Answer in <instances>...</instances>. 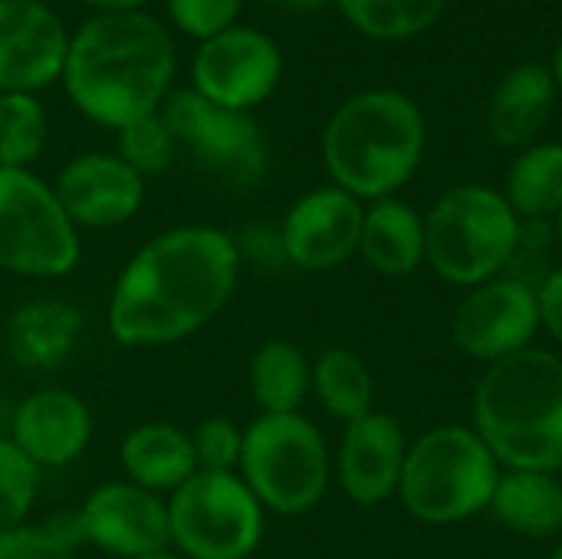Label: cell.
<instances>
[{"label":"cell","instance_id":"obj_32","mask_svg":"<svg viewBox=\"0 0 562 559\" xmlns=\"http://www.w3.org/2000/svg\"><path fill=\"white\" fill-rule=\"evenodd\" d=\"M240 3L244 0H168V10L184 33L198 40H211L234 23Z\"/></svg>","mask_w":562,"mask_h":559},{"label":"cell","instance_id":"obj_9","mask_svg":"<svg viewBox=\"0 0 562 559\" xmlns=\"http://www.w3.org/2000/svg\"><path fill=\"white\" fill-rule=\"evenodd\" d=\"M79 227L56 191L30 168H0V270L26 280H59L79 267Z\"/></svg>","mask_w":562,"mask_h":559},{"label":"cell","instance_id":"obj_41","mask_svg":"<svg viewBox=\"0 0 562 559\" xmlns=\"http://www.w3.org/2000/svg\"><path fill=\"white\" fill-rule=\"evenodd\" d=\"M0 399H3V376H0Z\"/></svg>","mask_w":562,"mask_h":559},{"label":"cell","instance_id":"obj_22","mask_svg":"<svg viewBox=\"0 0 562 559\" xmlns=\"http://www.w3.org/2000/svg\"><path fill=\"white\" fill-rule=\"evenodd\" d=\"M359 257L379 277H412L425 264V217L402 198L372 201L362 217Z\"/></svg>","mask_w":562,"mask_h":559},{"label":"cell","instance_id":"obj_28","mask_svg":"<svg viewBox=\"0 0 562 559\" xmlns=\"http://www.w3.org/2000/svg\"><path fill=\"white\" fill-rule=\"evenodd\" d=\"M46 135V112L30 92L0 96V168H30L40 158Z\"/></svg>","mask_w":562,"mask_h":559},{"label":"cell","instance_id":"obj_35","mask_svg":"<svg viewBox=\"0 0 562 559\" xmlns=\"http://www.w3.org/2000/svg\"><path fill=\"white\" fill-rule=\"evenodd\" d=\"M92 7H102V13H119V10H135L142 7L145 0H86Z\"/></svg>","mask_w":562,"mask_h":559},{"label":"cell","instance_id":"obj_23","mask_svg":"<svg viewBox=\"0 0 562 559\" xmlns=\"http://www.w3.org/2000/svg\"><path fill=\"white\" fill-rule=\"evenodd\" d=\"M494 521L524 540H550L562 534V481L547 471L504 468L491 497Z\"/></svg>","mask_w":562,"mask_h":559},{"label":"cell","instance_id":"obj_24","mask_svg":"<svg viewBox=\"0 0 562 559\" xmlns=\"http://www.w3.org/2000/svg\"><path fill=\"white\" fill-rule=\"evenodd\" d=\"M250 399L260 415H293L313 392V362L290 339H267L250 356Z\"/></svg>","mask_w":562,"mask_h":559},{"label":"cell","instance_id":"obj_8","mask_svg":"<svg viewBox=\"0 0 562 559\" xmlns=\"http://www.w3.org/2000/svg\"><path fill=\"white\" fill-rule=\"evenodd\" d=\"M263 514L237 471H194L168 494L171 547L184 559H250L263 540Z\"/></svg>","mask_w":562,"mask_h":559},{"label":"cell","instance_id":"obj_38","mask_svg":"<svg viewBox=\"0 0 562 559\" xmlns=\"http://www.w3.org/2000/svg\"><path fill=\"white\" fill-rule=\"evenodd\" d=\"M138 559H184L181 554H171V550H161V554H151V557H138Z\"/></svg>","mask_w":562,"mask_h":559},{"label":"cell","instance_id":"obj_34","mask_svg":"<svg viewBox=\"0 0 562 559\" xmlns=\"http://www.w3.org/2000/svg\"><path fill=\"white\" fill-rule=\"evenodd\" d=\"M537 300L543 333H550V339L562 346V264L543 273V280L537 283Z\"/></svg>","mask_w":562,"mask_h":559},{"label":"cell","instance_id":"obj_30","mask_svg":"<svg viewBox=\"0 0 562 559\" xmlns=\"http://www.w3.org/2000/svg\"><path fill=\"white\" fill-rule=\"evenodd\" d=\"M36 488L40 468L10 438H0V534L26 524Z\"/></svg>","mask_w":562,"mask_h":559},{"label":"cell","instance_id":"obj_2","mask_svg":"<svg viewBox=\"0 0 562 559\" xmlns=\"http://www.w3.org/2000/svg\"><path fill=\"white\" fill-rule=\"evenodd\" d=\"M175 72L168 30L138 10L99 13L79 26L66 49V92L82 115L125 128L158 112Z\"/></svg>","mask_w":562,"mask_h":559},{"label":"cell","instance_id":"obj_40","mask_svg":"<svg viewBox=\"0 0 562 559\" xmlns=\"http://www.w3.org/2000/svg\"><path fill=\"white\" fill-rule=\"evenodd\" d=\"M547 559H562V540L560 544H557V550H553V554H550V557Z\"/></svg>","mask_w":562,"mask_h":559},{"label":"cell","instance_id":"obj_13","mask_svg":"<svg viewBox=\"0 0 562 559\" xmlns=\"http://www.w3.org/2000/svg\"><path fill=\"white\" fill-rule=\"evenodd\" d=\"M76 537L115 559L161 554L171 547L168 501L132 481L99 484L76 514Z\"/></svg>","mask_w":562,"mask_h":559},{"label":"cell","instance_id":"obj_19","mask_svg":"<svg viewBox=\"0 0 562 559\" xmlns=\"http://www.w3.org/2000/svg\"><path fill=\"white\" fill-rule=\"evenodd\" d=\"M82 336V313L66 300H26L7 323V353L20 369L49 372L63 366Z\"/></svg>","mask_w":562,"mask_h":559},{"label":"cell","instance_id":"obj_6","mask_svg":"<svg viewBox=\"0 0 562 559\" xmlns=\"http://www.w3.org/2000/svg\"><path fill=\"white\" fill-rule=\"evenodd\" d=\"M501 471L471 425H438L408 441L395 497L415 521L451 527L491 507Z\"/></svg>","mask_w":562,"mask_h":559},{"label":"cell","instance_id":"obj_17","mask_svg":"<svg viewBox=\"0 0 562 559\" xmlns=\"http://www.w3.org/2000/svg\"><path fill=\"white\" fill-rule=\"evenodd\" d=\"M69 36L40 0H0V89L33 92L63 76Z\"/></svg>","mask_w":562,"mask_h":559},{"label":"cell","instance_id":"obj_1","mask_svg":"<svg viewBox=\"0 0 562 559\" xmlns=\"http://www.w3.org/2000/svg\"><path fill=\"white\" fill-rule=\"evenodd\" d=\"M240 254L227 231L184 224L142 244L109 297V333L132 349L171 346L204 329L234 297Z\"/></svg>","mask_w":562,"mask_h":559},{"label":"cell","instance_id":"obj_26","mask_svg":"<svg viewBox=\"0 0 562 559\" xmlns=\"http://www.w3.org/2000/svg\"><path fill=\"white\" fill-rule=\"evenodd\" d=\"M313 395L326 415L349 425L372 412L375 379L362 356L346 346H329L313 362Z\"/></svg>","mask_w":562,"mask_h":559},{"label":"cell","instance_id":"obj_11","mask_svg":"<svg viewBox=\"0 0 562 559\" xmlns=\"http://www.w3.org/2000/svg\"><path fill=\"white\" fill-rule=\"evenodd\" d=\"M540 329L537 283L510 273L464 290L451 313V343L484 366L530 349Z\"/></svg>","mask_w":562,"mask_h":559},{"label":"cell","instance_id":"obj_16","mask_svg":"<svg viewBox=\"0 0 562 559\" xmlns=\"http://www.w3.org/2000/svg\"><path fill=\"white\" fill-rule=\"evenodd\" d=\"M53 191L76 227L109 231L138 214L145 201V178L119 155L89 152L59 171Z\"/></svg>","mask_w":562,"mask_h":559},{"label":"cell","instance_id":"obj_5","mask_svg":"<svg viewBox=\"0 0 562 559\" xmlns=\"http://www.w3.org/2000/svg\"><path fill=\"white\" fill-rule=\"evenodd\" d=\"M520 244L524 221L487 185H458L425 214V264L461 290L507 273Z\"/></svg>","mask_w":562,"mask_h":559},{"label":"cell","instance_id":"obj_18","mask_svg":"<svg viewBox=\"0 0 562 559\" xmlns=\"http://www.w3.org/2000/svg\"><path fill=\"white\" fill-rule=\"evenodd\" d=\"M10 441L43 471L79 461L92 441V412L69 389L30 392L10 418Z\"/></svg>","mask_w":562,"mask_h":559},{"label":"cell","instance_id":"obj_20","mask_svg":"<svg viewBox=\"0 0 562 559\" xmlns=\"http://www.w3.org/2000/svg\"><path fill=\"white\" fill-rule=\"evenodd\" d=\"M119 461H122L125 481H132L158 497L175 494L198 471L191 432H184L171 422L135 425L119 445Z\"/></svg>","mask_w":562,"mask_h":559},{"label":"cell","instance_id":"obj_12","mask_svg":"<svg viewBox=\"0 0 562 559\" xmlns=\"http://www.w3.org/2000/svg\"><path fill=\"white\" fill-rule=\"evenodd\" d=\"M283 56L277 43L250 26H227L201 43L194 56V92L234 112L263 102L280 82Z\"/></svg>","mask_w":562,"mask_h":559},{"label":"cell","instance_id":"obj_4","mask_svg":"<svg viewBox=\"0 0 562 559\" xmlns=\"http://www.w3.org/2000/svg\"><path fill=\"white\" fill-rule=\"evenodd\" d=\"M425 152V115L395 89H369L342 102L323 132V161L336 188L359 201L395 198Z\"/></svg>","mask_w":562,"mask_h":559},{"label":"cell","instance_id":"obj_3","mask_svg":"<svg viewBox=\"0 0 562 559\" xmlns=\"http://www.w3.org/2000/svg\"><path fill=\"white\" fill-rule=\"evenodd\" d=\"M471 428L501 468L562 471V356L530 346L487 366L471 402Z\"/></svg>","mask_w":562,"mask_h":559},{"label":"cell","instance_id":"obj_25","mask_svg":"<svg viewBox=\"0 0 562 559\" xmlns=\"http://www.w3.org/2000/svg\"><path fill=\"white\" fill-rule=\"evenodd\" d=\"M504 198L520 221H557L562 211V145L540 142L524 148L507 171Z\"/></svg>","mask_w":562,"mask_h":559},{"label":"cell","instance_id":"obj_7","mask_svg":"<svg viewBox=\"0 0 562 559\" xmlns=\"http://www.w3.org/2000/svg\"><path fill=\"white\" fill-rule=\"evenodd\" d=\"M237 474L263 511L303 517L323 504L333 458L323 432L306 415H257L244 428Z\"/></svg>","mask_w":562,"mask_h":559},{"label":"cell","instance_id":"obj_31","mask_svg":"<svg viewBox=\"0 0 562 559\" xmlns=\"http://www.w3.org/2000/svg\"><path fill=\"white\" fill-rule=\"evenodd\" d=\"M198 471H237L240 448H244V428L227 415H211L194 425L191 432Z\"/></svg>","mask_w":562,"mask_h":559},{"label":"cell","instance_id":"obj_36","mask_svg":"<svg viewBox=\"0 0 562 559\" xmlns=\"http://www.w3.org/2000/svg\"><path fill=\"white\" fill-rule=\"evenodd\" d=\"M283 7H296V10H313V7H323L326 0H280Z\"/></svg>","mask_w":562,"mask_h":559},{"label":"cell","instance_id":"obj_14","mask_svg":"<svg viewBox=\"0 0 562 559\" xmlns=\"http://www.w3.org/2000/svg\"><path fill=\"white\" fill-rule=\"evenodd\" d=\"M366 208L336 185H323L293 201L280 224L286 264L306 273H326L359 254Z\"/></svg>","mask_w":562,"mask_h":559},{"label":"cell","instance_id":"obj_21","mask_svg":"<svg viewBox=\"0 0 562 559\" xmlns=\"http://www.w3.org/2000/svg\"><path fill=\"white\" fill-rule=\"evenodd\" d=\"M557 99L553 72L540 63H524L510 69L491 96L487 128L504 148H530L543 132Z\"/></svg>","mask_w":562,"mask_h":559},{"label":"cell","instance_id":"obj_15","mask_svg":"<svg viewBox=\"0 0 562 559\" xmlns=\"http://www.w3.org/2000/svg\"><path fill=\"white\" fill-rule=\"evenodd\" d=\"M408 455L405 425L389 412H369L342 428L336 451V481L356 507H379L398 494Z\"/></svg>","mask_w":562,"mask_h":559},{"label":"cell","instance_id":"obj_27","mask_svg":"<svg viewBox=\"0 0 562 559\" xmlns=\"http://www.w3.org/2000/svg\"><path fill=\"white\" fill-rule=\"evenodd\" d=\"M448 0H339L356 30L375 40H402L428 30Z\"/></svg>","mask_w":562,"mask_h":559},{"label":"cell","instance_id":"obj_39","mask_svg":"<svg viewBox=\"0 0 562 559\" xmlns=\"http://www.w3.org/2000/svg\"><path fill=\"white\" fill-rule=\"evenodd\" d=\"M557 237H560V244H562V211L557 214Z\"/></svg>","mask_w":562,"mask_h":559},{"label":"cell","instance_id":"obj_37","mask_svg":"<svg viewBox=\"0 0 562 559\" xmlns=\"http://www.w3.org/2000/svg\"><path fill=\"white\" fill-rule=\"evenodd\" d=\"M553 82H557V89H562V46L557 53V63H553Z\"/></svg>","mask_w":562,"mask_h":559},{"label":"cell","instance_id":"obj_29","mask_svg":"<svg viewBox=\"0 0 562 559\" xmlns=\"http://www.w3.org/2000/svg\"><path fill=\"white\" fill-rule=\"evenodd\" d=\"M175 152H178V142L171 128L165 125L161 112H151L119 128V158L132 165L142 178L168 171L175 161Z\"/></svg>","mask_w":562,"mask_h":559},{"label":"cell","instance_id":"obj_10","mask_svg":"<svg viewBox=\"0 0 562 559\" xmlns=\"http://www.w3.org/2000/svg\"><path fill=\"white\" fill-rule=\"evenodd\" d=\"M175 142L184 145L194 165L234 191H250L267 178V142L247 112L221 109L194 89L175 92L161 109Z\"/></svg>","mask_w":562,"mask_h":559},{"label":"cell","instance_id":"obj_33","mask_svg":"<svg viewBox=\"0 0 562 559\" xmlns=\"http://www.w3.org/2000/svg\"><path fill=\"white\" fill-rule=\"evenodd\" d=\"M0 559H76V554L66 534L23 524L0 534Z\"/></svg>","mask_w":562,"mask_h":559}]
</instances>
